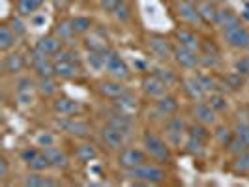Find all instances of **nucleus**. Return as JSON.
Here are the masks:
<instances>
[{"mask_svg":"<svg viewBox=\"0 0 249 187\" xmlns=\"http://www.w3.org/2000/svg\"><path fill=\"white\" fill-rule=\"evenodd\" d=\"M124 172L127 180H131L135 184H144V186H158V184H163L167 180V170L163 169V165L158 161H152V159L139 165L135 169L124 170Z\"/></svg>","mask_w":249,"mask_h":187,"instance_id":"nucleus-1","label":"nucleus"},{"mask_svg":"<svg viewBox=\"0 0 249 187\" xmlns=\"http://www.w3.org/2000/svg\"><path fill=\"white\" fill-rule=\"evenodd\" d=\"M53 60H54V75L58 79H64V81L77 79L85 71L83 62L77 58V52L73 51V47H64Z\"/></svg>","mask_w":249,"mask_h":187,"instance_id":"nucleus-2","label":"nucleus"},{"mask_svg":"<svg viewBox=\"0 0 249 187\" xmlns=\"http://www.w3.org/2000/svg\"><path fill=\"white\" fill-rule=\"evenodd\" d=\"M142 148L148 153L152 161H158L165 165V163L173 161V152H171V144L158 133L154 131H144L142 133Z\"/></svg>","mask_w":249,"mask_h":187,"instance_id":"nucleus-3","label":"nucleus"},{"mask_svg":"<svg viewBox=\"0 0 249 187\" xmlns=\"http://www.w3.org/2000/svg\"><path fill=\"white\" fill-rule=\"evenodd\" d=\"M146 49L150 51V54L161 62H167L171 58H175V43L167 36L161 34H150L146 37Z\"/></svg>","mask_w":249,"mask_h":187,"instance_id":"nucleus-4","label":"nucleus"},{"mask_svg":"<svg viewBox=\"0 0 249 187\" xmlns=\"http://www.w3.org/2000/svg\"><path fill=\"white\" fill-rule=\"evenodd\" d=\"M103 56H105V71L109 73V77L118 79V81H125L131 77V69L127 62L114 49L105 51Z\"/></svg>","mask_w":249,"mask_h":187,"instance_id":"nucleus-5","label":"nucleus"},{"mask_svg":"<svg viewBox=\"0 0 249 187\" xmlns=\"http://www.w3.org/2000/svg\"><path fill=\"white\" fill-rule=\"evenodd\" d=\"M219 32H221V37H223L227 47H231L234 51L249 49V28L244 23L231 26V28H225V30H219Z\"/></svg>","mask_w":249,"mask_h":187,"instance_id":"nucleus-6","label":"nucleus"},{"mask_svg":"<svg viewBox=\"0 0 249 187\" xmlns=\"http://www.w3.org/2000/svg\"><path fill=\"white\" fill-rule=\"evenodd\" d=\"M150 157L148 153L144 152V148H137V146H124L122 150H118V157H116V163L120 169L124 170H129V169H135L139 165L146 163Z\"/></svg>","mask_w":249,"mask_h":187,"instance_id":"nucleus-7","label":"nucleus"},{"mask_svg":"<svg viewBox=\"0 0 249 187\" xmlns=\"http://www.w3.org/2000/svg\"><path fill=\"white\" fill-rule=\"evenodd\" d=\"M175 15L178 17L180 25H184V26L199 28V26L204 25V21H202V17H200L197 6H195V4H189V2H184V0H178L175 4Z\"/></svg>","mask_w":249,"mask_h":187,"instance_id":"nucleus-8","label":"nucleus"},{"mask_svg":"<svg viewBox=\"0 0 249 187\" xmlns=\"http://www.w3.org/2000/svg\"><path fill=\"white\" fill-rule=\"evenodd\" d=\"M28 66L32 68V71H34L36 77H56L54 75V60L36 49L30 51Z\"/></svg>","mask_w":249,"mask_h":187,"instance_id":"nucleus-9","label":"nucleus"},{"mask_svg":"<svg viewBox=\"0 0 249 187\" xmlns=\"http://www.w3.org/2000/svg\"><path fill=\"white\" fill-rule=\"evenodd\" d=\"M51 109L56 116L60 118H73V116H81V112L85 111L83 103L77 100H71V98H66V96H60V98H54L53 103H51Z\"/></svg>","mask_w":249,"mask_h":187,"instance_id":"nucleus-10","label":"nucleus"},{"mask_svg":"<svg viewBox=\"0 0 249 187\" xmlns=\"http://www.w3.org/2000/svg\"><path fill=\"white\" fill-rule=\"evenodd\" d=\"M96 90H98V94H100L101 98H105V100L109 101H116L118 98H122L124 94L129 92L127 86L124 85V81H118V79H112V77L100 81Z\"/></svg>","mask_w":249,"mask_h":187,"instance_id":"nucleus-11","label":"nucleus"},{"mask_svg":"<svg viewBox=\"0 0 249 187\" xmlns=\"http://www.w3.org/2000/svg\"><path fill=\"white\" fill-rule=\"evenodd\" d=\"M26 66H28V60H26L25 54L10 51L2 58V73L6 75V77H19V75H23Z\"/></svg>","mask_w":249,"mask_h":187,"instance_id":"nucleus-12","label":"nucleus"},{"mask_svg":"<svg viewBox=\"0 0 249 187\" xmlns=\"http://www.w3.org/2000/svg\"><path fill=\"white\" fill-rule=\"evenodd\" d=\"M58 127H62L64 131L75 138H88V135L92 133V125L88 124L87 120H81V118H60L58 120Z\"/></svg>","mask_w":249,"mask_h":187,"instance_id":"nucleus-13","label":"nucleus"},{"mask_svg":"<svg viewBox=\"0 0 249 187\" xmlns=\"http://www.w3.org/2000/svg\"><path fill=\"white\" fill-rule=\"evenodd\" d=\"M37 92V79L30 75H19L15 79V98L23 105L32 103V94Z\"/></svg>","mask_w":249,"mask_h":187,"instance_id":"nucleus-14","label":"nucleus"},{"mask_svg":"<svg viewBox=\"0 0 249 187\" xmlns=\"http://www.w3.org/2000/svg\"><path fill=\"white\" fill-rule=\"evenodd\" d=\"M175 60L180 68H184L187 71H195L200 69V52L199 51L187 49L175 43Z\"/></svg>","mask_w":249,"mask_h":187,"instance_id":"nucleus-15","label":"nucleus"},{"mask_svg":"<svg viewBox=\"0 0 249 187\" xmlns=\"http://www.w3.org/2000/svg\"><path fill=\"white\" fill-rule=\"evenodd\" d=\"M141 90L146 98L158 100V98H161L169 92V85L163 81L161 77H158L156 73H150L141 81Z\"/></svg>","mask_w":249,"mask_h":187,"instance_id":"nucleus-16","label":"nucleus"},{"mask_svg":"<svg viewBox=\"0 0 249 187\" xmlns=\"http://www.w3.org/2000/svg\"><path fill=\"white\" fill-rule=\"evenodd\" d=\"M191 114H193V120H195V122L212 127V125L217 124V114H219V112L213 111L212 107L208 105V101L206 100H200V101H195V103H193Z\"/></svg>","mask_w":249,"mask_h":187,"instance_id":"nucleus-17","label":"nucleus"},{"mask_svg":"<svg viewBox=\"0 0 249 187\" xmlns=\"http://www.w3.org/2000/svg\"><path fill=\"white\" fill-rule=\"evenodd\" d=\"M125 133L122 131H118L116 127H112V125H107L103 124L100 129V140L103 142V146H107L109 150H122L125 146Z\"/></svg>","mask_w":249,"mask_h":187,"instance_id":"nucleus-18","label":"nucleus"},{"mask_svg":"<svg viewBox=\"0 0 249 187\" xmlns=\"http://www.w3.org/2000/svg\"><path fill=\"white\" fill-rule=\"evenodd\" d=\"M175 41L178 45H182V47L199 51V52L202 49V41H200L199 34L191 26H178L175 30Z\"/></svg>","mask_w":249,"mask_h":187,"instance_id":"nucleus-19","label":"nucleus"},{"mask_svg":"<svg viewBox=\"0 0 249 187\" xmlns=\"http://www.w3.org/2000/svg\"><path fill=\"white\" fill-rule=\"evenodd\" d=\"M51 32L58 37L66 47H73L77 43V37H79V34L75 32L73 25H71V19H58Z\"/></svg>","mask_w":249,"mask_h":187,"instance_id":"nucleus-20","label":"nucleus"},{"mask_svg":"<svg viewBox=\"0 0 249 187\" xmlns=\"http://www.w3.org/2000/svg\"><path fill=\"white\" fill-rule=\"evenodd\" d=\"M105 116H107V118H105V124L116 127L118 131H122L125 135H129V133L133 131V127H135V122H133L131 114H125V112L118 111V109H112V111L107 112Z\"/></svg>","mask_w":249,"mask_h":187,"instance_id":"nucleus-21","label":"nucleus"},{"mask_svg":"<svg viewBox=\"0 0 249 187\" xmlns=\"http://www.w3.org/2000/svg\"><path fill=\"white\" fill-rule=\"evenodd\" d=\"M64 47H66V45H64L62 41L54 36L53 32L47 34V36H41L36 41V45H34V49L39 51V52H43V54H47V56H51V58H54Z\"/></svg>","mask_w":249,"mask_h":187,"instance_id":"nucleus-22","label":"nucleus"},{"mask_svg":"<svg viewBox=\"0 0 249 187\" xmlns=\"http://www.w3.org/2000/svg\"><path fill=\"white\" fill-rule=\"evenodd\" d=\"M83 45L87 47L88 52H105L111 49L107 36H103L98 30H90L87 36H83Z\"/></svg>","mask_w":249,"mask_h":187,"instance_id":"nucleus-23","label":"nucleus"},{"mask_svg":"<svg viewBox=\"0 0 249 187\" xmlns=\"http://www.w3.org/2000/svg\"><path fill=\"white\" fill-rule=\"evenodd\" d=\"M236 25H242V19L238 17V13L232 12L231 8L219 6L217 15H215V21H213V26L219 28V30H225V28H231V26H236Z\"/></svg>","mask_w":249,"mask_h":187,"instance_id":"nucleus-24","label":"nucleus"},{"mask_svg":"<svg viewBox=\"0 0 249 187\" xmlns=\"http://www.w3.org/2000/svg\"><path fill=\"white\" fill-rule=\"evenodd\" d=\"M98 157H100V148L94 142L83 138V142L77 144V148H75V159L79 163H92L96 161Z\"/></svg>","mask_w":249,"mask_h":187,"instance_id":"nucleus-25","label":"nucleus"},{"mask_svg":"<svg viewBox=\"0 0 249 187\" xmlns=\"http://www.w3.org/2000/svg\"><path fill=\"white\" fill-rule=\"evenodd\" d=\"M21 184L25 187H53V186H60L58 180H54L53 176H45V172H36V170H30V174L23 176Z\"/></svg>","mask_w":249,"mask_h":187,"instance_id":"nucleus-26","label":"nucleus"},{"mask_svg":"<svg viewBox=\"0 0 249 187\" xmlns=\"http://www.w3.org/2000/svg\"><path fill=\"white\" fill-rule=\"evenodd\" d=\"M154 107H156L158 114H161L163 118L167 120L169 116L176 114V111H178V100H176L173 94L167 92L165 96H161V98H158V100L154 101Z\"/></svg>","mask_w":249,"mask_h":187,"instance_id":"nucleus-27","label":"nucleus"},{"mask_svg":"<svg viewBox=\"0 0 249 187\" xmlns=\"http://www.w3.org/2000/svg\"><path fill=\"white\" fill-rule=\"evenodd\" d=\"M45 152V155H47V159L51 163V169H68L70 167V155L64 152L62 148H58V146H51V148H41Z\"/></svg>","mask_w":249,"mask_h":187,"instance_id":"nucleus-28","label":"nucleus"},{"mask_svg":"<svg viewBox=\"0 0 249 187\" xmlns=\"http://www.w3.org/2000/svg\"><path fill=\"white\" fill-rule=\"evenodd\" d=\"M187 127L189 125L186 124L184 116H180V114H173L165 120V129H167L169 137H184L187 135Z\"/></svg>","mask_w":249,"mask_h":187,"instance_id":"nucleus-29","label":"nucleus"},{"mask_svg":"<svg viewBox=\"0 0 249 187\" xmlns=\"http://www.w3.org/2000/svg\"><path fill=\"white\" fill-rule=\"evenodd\" d=\"M45 0H13L15 13L23 15V17H32L43 8Z\"/></svg>","mask_w":249,"mask_h":187,"instance_id":"nucleus-30","label":"nucleus"},{"mask_svg":"<svg viewBox=\"0 0 249 187\" xmlns=\"http://www.w3.org/2000/svg\"><path fill=\"white\" fill-rule=\"evenodd\" d=\"M184 90H186V94L189 96L191 101H200L206 98V90L202 88L197 75H191V77H187L186 81H184Z\"/></svg>","mask_w":249,"mask_h":187,"instance_id":"nucleus-31","label":"nucleus"},{"mask_svg":"<svg viewBox=\"0 0 249 187\" xmlns=\"http://www.w3.org/2000/svg\"><path fill=\"white\" fill-rule=\"evenodd\" d=\"M17 39H19V36L13 32L12 26L8 25V23H2L0 25V51L4 54L10 52L17 45Z\"/></svg>","mask_w":249,"mask_h":187,"instance_id":"nucleus-32","label":"nucleus"},{"mask_svg":"<svg viewBox=\"0 0 249 187\" xmlns=\"http://www.w3.org/2000/svg\"><path fill=\"white\" fill-rule=\"evenodd\" d=\"M37 79V94L43 98H54L58 86H56V79L58 77H36Z\"/></svg>","mask_w":249,"mask_h":187,"instance_id":"nucleus-33","label":"nucleus"},{"mask_svg":"<svg viewBox=\"0 0 249 187\" xmlns=\"http://www.w3.org/2000/svg\"><path fill=\"white\" fill-rule=\"evenodd\" d=\"M197 10H199L200 17H202V21H204V25H213L219 6H217L213 0H204V2H200L199 6H197Z\"/></svg>","mask_w":249,"mask_h":187,"instance_id":"nucleus-34","label":"nucleus"},{"mask_svg":"<svg viewBox=\"0 0 249 187\" xmlns=\"http://www.w3.org/2000/svg\"><path fill=\"white\" fill-rule=\"evenodd\" d=\"M223 85H225L227 90H231V92H238V90H242L244 85H246V77H242V75L236 73V71L227 73L219 79V88L223 86Z\"/></svg>","mask_w":249,"mask_h":187,"instance_id":"nucleus-35","label":"nucleus"},{"mask_svg":"<svg viewBox=\"0 0 249 187\" xmlns=\"http://www.w3.org/2000/svg\"><path fill=\"white\" fill-rule=\"evenodd\" d=\"M71 25L79 36H87L90 30H94V19L88 15H75L71 17Z\"/></svg>","mask_w":249,"mask_h":187,"instance_id":"nucleus-36","label":"nucleus"},{"mask_svg":"<svg viewBox=\"0 0 249 187\" xmlns=\"http://www.w3.org/2000/svg\"><path fill=\"white\" fill-rule=\"evenodd\" d=\"M231 172L234 174H248L249 172V150L244 153H238L232 155V161H231Z\"/></svg>","mask_w":249,"mask_h":187,"instance_id":"nucleus-37","label":"nucleus"},{"mask_svg":"<svg viewBox=\"0 0 249 187\" xmlns=\"http://www.w3.org/2000/svg\"><path fill=\"white\" fill-rule=\"evenodd\" d=\"M204 100L208 101V105H210L215 112H223L229 109V101H227V98H225V94H221L219 90H213V92H210V94H206Z\"/></svg>","mask_w":249,"mask_h":187,"instance_id":"nucleus-38","label":"nucleus"},{"mask_svg":"<svg viewBox=\"0 0 249 187\" xmlns=\"http://www.w3.org/2000/svg\"><path fill=\"white\" fill-rule=\"evenodd\" d=\"M112 103H114V109L125 112V114H133V112L137 111V101H135V98L129 92L124 94L122 98H118L116 101H112Z\"/></svg>","mask_w":249,"mask_h":187,"instance_id":"nucleus-39","label":"nucleus"},{"mask_svg":"<svg viewBox=\"0 0 249 187\" xmlns=\"http://www.w3.org/2000/svg\"><path fill=\"white\" fill-rule=\"evenodd\" d=\"M232 137H234V129H231L229 125H217V127L213 129V138H215L221 146H227Z\"/></svg>","mask_w":249,"mask_h":187,"instance_id":"nucleus-40","label":"nucleus"},{"mask_svg":"<svg viewBox=\"0 0 249 187\" xmlns=\"http://www.w3.org/2000/svg\"><path fill=\"white\" fill-rule=\"evenodd\" d=\"M112 15H114V19H116L120 25L129 23V21H131V6H129V2L124 0V2H122V4L112 12Z\"/></svg>","mask_w":249,"mask_h":187,"instance_id":"nucleus-41","label":"nucleus"},{"mask_svg":"<svg viewBox=\"0 0 249 187\" xmlns=\"http://www.w3.org/2000/svg\"><path fill=\"white\" fill-rule=\"evenodd\" d=\"M26 17H23V15H19V13H15V15H12L10 17V21H6L8 25L12 26V30L17 34V36H25L26 34V23H25Z\"/></svg>","mask_w":249,"mask_h":187,"instance_id":"nucleus-42","label":"nucleus"},{"mask_svg":"<svg viewBox=\"0 0 249 187\" xmlns=\"http://www.w3.org/2000/svg\"><path fill=\"white\" fill-rule=\"evenodd\" d=\"M36 146L39 148H51V146H56V137L51 133V131H39L36 137Z\"/></svg>","mask_w":249,"mask_h":187,"instance_id":"nucleus-43","label":"nucleus"},{"mask_svg":"<svg viewBox=\"0 0 249 187\" xmlns=\"http://www.w3.org/2000/svg\"><path fill=\"white\" fill-rule=\"evenodd\" d=\"M225 150H227V153H231V155H238V153H244V152H248V146L240 140V138L234 135V137L231 138V142L225 146Z\"/></svg>","mask_w":249,"mask_h":187,"instance_id":"nucleus-44","label":"nucleus"},{"mask_svg":"<svg viewBox=\"0 0 249 187\" xmlns=\"http://www.w3.org/2000/svg\"><path fill=\"white\" fill-rule=\"evenodd\" d=\"M234 71L242 77H249V56H240L234 60Z\"/></svg>","mask_w":249,"mask_h":187,"instance_id":"nucleus-45","label":"nucleus"},{"mask_svg":"<svg viewBox=\"0 0 249 187\" xmlns=\"http://www.w3.org/2000/svg\"><path fill=\"white\" fill-rule=\"evenodd\" d=\"M152 73H156L158 77H161V79L165 81V83H167V85H169V86H171V85H175L176 81H178V77H176V75L173 73L171 69H163V68H156V69H154Z\"/></svg>","mask_w":249,"mask_h":187,"instance_id":"nucleus-46","label":"nucleus"},{"mask_svg":"<svg viewBox=\"0 0 249 187\" xmlns=\"http://www.w3.org/2000/svg\"><path fill=\"white\" fill-rule=\"evenodd\" d=\"M234 135L249 148V124H238L234 127Z\"/></svg>","mask_w":249,"mask_h":187,"instance_id":"nucleus-47","label":"nucleus"},{"mask_svg":"<svg viewBox=\"0 0 249 187\" xmlns=\"http://www.w3.org/2000/svg\"><path fill=\"white\" fill-rule=\"evenodd\" d=\"M124 0H100V6H101V10L103 12H107V13H112L120 4H122Z\"/></svg>","mask_w":249,"mask_h":187,"instance_id":"nucleus-48","label":"nucleus"},{"mask_svg":"<svg viewBox=\"0 0 249 187\" xmlns=\"http://www.w3.org/2000/svg\"><path fill=\"white\" fill-rule=\"evenodd\" d=\"M10 174V161L6 157H0V182H4Z\"/></svg>","mask_w":249,"mask_h":187,"instance_id":"nucleus-49","label":"nucleus"},{"mask_svg":"<svg viewBox=\"0 0 249 187\" xmlns=\"http://www.w3.org/2000/svg\"><path fill=\"white\" fill-rule=\"evenodd\" d=\"M184 2H189V4H195V6H199L200 2H204V0H184Z\"/></svg>","mask_w":249,"mask_h":187,"instance_id":"nucleus-50","label":"nucleus"},{"mask_svg":"<svg viewBox=\"0 0 249 187\" xmlns=\"http://www.w3.org/2000/svg\"><path fill=\"white\" fill-rule=\"evenodd\" d=\"M248 176H249V172H248Z\"/></svg>","mask_w":249,"mask_h":187,"instance_id":"nucleus-51","label":"nucleus"}]
</instances>
